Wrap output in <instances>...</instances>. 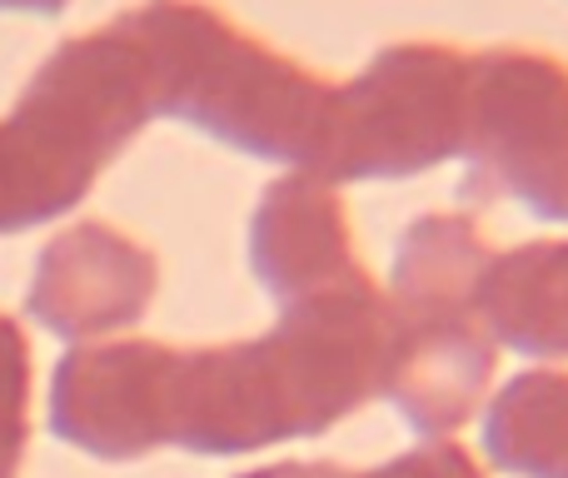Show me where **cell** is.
Instances as JSON below:
<instances>
[{"label": "cell", "instance_id": "cell-1", "mask_svg": "<svg viewBox=\"0 0 568 478\" xmlns=\"http://www.w3.org/2000/svg\"><path fill=\"white\" fill-rule=\"evenodd\" d=\"M394 299L369 279L284 304L255 339L175 349L170 444L235 459L284 439H314L384 394Z\"/></svg>", "mask_w": 568, "mask_h": 478}, {"label": "cell", "instance_id": "cell-2", "mask_svg": "<svg viewBox=\"0 0 568 478\" xmlns=\"http://www.w3.org/2000/svg\"><path fill=\"white\" fill-rule=\"evenodd\" d=\"M115 20L145 55L155 120H180L250 160L310 170L334 80L265 45L210 0H145Z\"/></svg>", "mask_w": 568, "mask_h": 478}, {"label": "cell", "instance_id": "cell-3", "mask_svg": "<svg viewBox=\"0 0 568 478\" xmlns=\"http://www.w3.org/2000/svg\"><path fill=\"white\" fill-rule=\"evenodd\" d=\"M150 120L145 60L120 20L55 45L0 120V240L75 210Z\"/></svg>", "mask_w": 568, "mask_h": 478}, {"label": "cell", "instance_id": "cell-4", "mask_svg": "<svg viewBox=\"0 0 568 478\" xmlns=\"http://www.w3.org/2000/svg\"><path fill=\"white\" fill-rule=\"evenodd\" d=\"M474 50L394 40L329 95L310 175L329 185L414 180L464 155Z\"/></svg>", "mask_w": 568, "mask_h": 478}, {"label": "cell", "instance_id": "cell-5", "mask_svg": "<svg viewBox=\"0 0 568 478\" xmlns=\"http://www.w3.org/2000/svg\"><path fill=\"white\" fill-rule=\"evenodd\" d=\"M464 195L568 225V60L534 45L474 50Z\"/></svg>", "mask_w": 568, "mask_h": 478}, {"label": "cell", "instance_id": "cell-6", "mask_svg": "<svg viewBox=\"0 0 568 478\" xmlns=\"http://www.w3.org/2000/svg\"><path fill=\"white\" fill-rule=\"evenodd\" d=\"M170 374L175 344L160 339L70 349L50 379V429L90 459H145L170 444Z\"/></svg>", "mask_w": 568, "mask_h": 478}, {"label": "cell", "instance_id": "cell-7", "mask_svg": "<svg viewBox=\"0 0 568 478\" xmlns=\"http://www.w3.org/2000/svg\"><path fill=\"white\" fill-rule=\"evenodd\" d=\"M160 289V260L135 235L80 220L60 230L30 269L26 309L60 339H95L145 319Z\"/></svg>", "mask_w": 568, "mask_h": 478}, {"label": "cell", "instance_id": "cell-8", "mask_svg": "<svg viewBox=\"0 0 568 478\" xmlns=\"http://www.w3.org/2000/svg\"><path fill=\"white\" fill-rule=\"evenodd\" d=\"M499 344L474 309H399L384 364V399L424 439L459 434L489 399Z\"/></svg>", "mask_w": 568, "mask_h": 478}, {"label": "cell", "instance_id": "cell-9", "mask_svg": "<svg viewBox=\"0 0 568 478\" xmlns=\"http://www.w3.org/2000/svg\"><path fill=\"white\" fill-rule=\"evenodd\" d=\"M250 269L280 309L359 279L364 264L354 254V225L339 185L310 170L270 180L250 215Z\"/></svg>", "mask_w": 568, "mask_h": 478}, {"label": "cell", "instance_id": "cell-10", "mask_svg": "<svg viewBox=\"0 0 568 478\" xmlns=\"http://www.w3.org/2000/svg\"><path fill=\"white\" fill-rule=\"evenodd\" d=\"M474 314L494 344L524 359H568V240L494 250Z\"/></svg>", "mask_w": 568, "mask_h": 478}, {"label": "cell", "instance_id": "cell-11", "mask_svg": "<svg viewBox=\"0 0 568 478\" xmlns=\"http://www.w3.org/2000/svg\"><path fill=\"white\" fill-rule=\"evenodd\" d=\"M494 260L484 225L459 210H434L404 225L389 264V299L399 309H474Z\"/></svg>", "mask_w": 568, "mask_h": 478}, {"label": "cell", "instance_id": "cell-12", "mask_svg": "<svg viewBox=\"0 0 568 478\" xmlns=\"http://www.w3.org/2000/svg\"><path fill=\"white\" fill-rule=\"evenodd\" d=\"M484 454L514 478H568V374L529 369L494 394Z\"/></svg>", "mask_w": 568, "mask_h": 478}, {"label": "cell", "instance_id": "cell-13", "mask_svg": "<svg viewBox=\"0 0 568 478\" xmlns=\"http://www.w3.org/2000/svg\"><path fill=\"white\" fill-rule=\"evenodd\" d=\"M30 439V339L0 314V478H20Z\"/></svg>", "mask_w": 568, "mask_h": 478}, {"label": "cell", "instance_id": "cell-14", "mask_svg": "<svg viewBox=\"0 0 568 478\" xmlns=\"http://www.w3.org/2000/svg\"><path fill=\"white\" fill-rule=\"evenodd\" d=\"M334 478H484L479 459L454 439H424L374 469H334Z\"/></svg>", "mask_w": 568, "mask_h": 478}, {"label": "cell", "instance_id": "cell-15", "mask_svg": "<svg viewBox=\"0 0 568 478\" xmlns=\"http://www.w3.org/2000/svg\"><path fill=\"white\" fill-rule=\"evenodd\" d=\"M240 478H334V464H270V469L240 474Z\"/></svg>", "mask_w": 568, "mask_h": 478}, {"label": "cell", "instance_id": "cell-16", "mask_svg": "<svg viewBox=\"0 0 568 478\" xmlns=\"http://www.w3.org/2000/svg\"><path fill=\"white\" fill-rule=\"evenodd\" d=\"M70 0H0V10H20V16H60Z\"/></svg>", "mask_w": 568, "mask_h": 478}]
</instances>
